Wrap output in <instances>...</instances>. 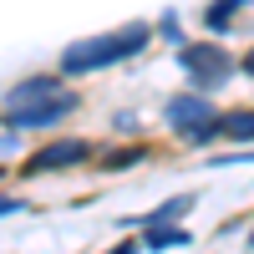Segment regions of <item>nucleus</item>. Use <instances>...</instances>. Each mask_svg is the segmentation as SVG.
Returning a JSON list of instances; mask_svg holds the SVG:
<instances>
[{
  "instance_id": "3",
  "label": "nucleus",
  "mask_w": 254,
  "mask_h": 254,
  "mask_svg": "<svg viewBox=\"0 0 254 254\" xmlns=\"http://www.w3.org/2000/svg\"><path fill=\"white\" fill-rule=\"evenodd\" d=\"M163 117H168V127H173V132L193 137L198 127H214V102L198 97V92H183V97H168Z\"/></svg>"
},
{
  "instance_id": "8",
  "label": "nucleus",
  "mask_w": 254,
  "mask_h": 254,
  "mask_svg": "<svg viewBox=\"0 0 254 254\" xmlns=\"http://www.w3.org/2000/svg\"><path fill=\"white\" fill-rule=\"evenodd\" d=\"M244 5H249V0H214V5H208V15H203V20H208V26H214V31H229V20H234V15H239Z\"/></svg>"
},
{
  "instance_id": "5",
  "label": "nucleus",
  "mask_w": 254,
  "mask_h": 254,
  "mask_svg": "<svg viewBox=\"0 0 254 254\" xmlns=\"http://www.w3.org/2000/svg\"><path fill=\"white\" fill-rule=\"evenodd\" d=\"M92 158V142H81V137H66V142H51V147H41V153H31V173H56V168H76V163H87Z\"/></svg>"
},
{
  "instance_id": "13",
  "label": "nucleus",
  "mask_w": 254,
  "mask_h": 254,
  "mask_svg": "<svg viewBox=\"0 0 254 254\" xmlns=\"http://www.w3.org/2000/svg\"><path fill=\"white\" fill-rule=\"evenodd\" d=\"M20 208H26L20 198H10V193H0V214H20Z\"/></svg>"
},
{
  "instance_id": "2",
  "label": "nucleus",
  "mask_w": 254,
  "mask_h": 254,
  "mask_svg": "<svg viewBox=\"0 0 254 254\" xmlns=\"http://www.w3.org/2000/svg\"><path fill=\"white\" fill-rule=\"evenodd\" d=\"M178 66L193 76L198 87H219V81H229V66H234V61H229V56L214 46V41H183Z\"/></svg>"
},
{
  "instance_id": "10",
  "label": "nucleus",
  "mask_w": 254,
  "mask_h": 254,
  "mask_svg": "<svg viewBox=\"0 0 254 254\" xmlns=\"http://www.w3.org/2000/svg\"><path fill=\"white\" fill-rule=\"evenodd\" d=\"M168 244H188V229H153L147 249H168Z\"/></svg>"
},
{
  "instance_id": "9",
  "label": "nucleus",
  "mask_w": 254,
  "mask_h": 254,
  "mask_svg": "<svg viewBox=\"0 0 254 254\" xmlns=\"http://www.w3.org/2000/svg\"><path fill=\"white\" fill-rule=\"evenodd\" d=\"M188 208H193V198H168V203H158L153 214H147L142 224H163V219H178V214H188Z\"/></svg>"
},
{
  "instance_id": "7",
  "label": "nucleus",
  "mask_w": 254,
  "mask_h": 254,
  "mask_svg": "<svg viewBox=\"0 0 254 254\" xmlns=\"http://www.w3.org/2000/svg\"><path fill=\"white\" fill-rule=\"evenodd\" d=\"M214 132H219V137H229V142H244V137H254V107H234V112L214 117Z\"/></svg>"
},
{
  "instance_id": "14",
  "label": "nucleus",
  "mask_w": 254,
  "mask_h": 254,
  "mask_svg": "<svg viewBox=\"0 0 254 254\" xmlns=\"http://www.w3.org/2000/svg\"><path fill=\"white\" fill-rule=\"evenodd\" d=\"M244 71H249V76H254V46H249V56H244Z\"/></svg>"
},
{
  "instance_id": "12",
  "label": "nucleus",
  "mask_w": 254,
  "mask_h": 254,
  "mask_svg": "<svg viewBox=\"0 0 254 254\" xmlns=\"http://www.w3.org/2000/svg\"><path fill=\"white\" fill-rule=\"evenodd\" d=\"M163 36H168V41H183V31H178V15H163Z\"/></svg>"
},
{
  "instance_id": "15",
  "label": "nucleus",
  "mask_w": 254,
  "mask_h": 254,
  "mask_svg": "<svg viewBox=\"0 0 254 254\" xmlns=\"http://www.w3.org/2000/svg\"><path fill=\"white\" fill-rule=\"evenodd\" d=\"M112 254H132V244H117V249H112Z\"/></svg>"
},
{
  "instance_id": "4",
  "label": "nucleus",
  "mask_w": 254,
  "mask_h": 254,
  "mask_svg": "<svg viewBox=\"0 0 254 254\" xmlns=\"http://www.w3.org/2000/svg\"><path fill=\"white\" fill-rule=\"evenodd\" d=\"M71 112H76V92H61L51 102H41V107H5V122L10 127H56Z\"/></svg>"
},
{
  "instance_id": "1",
  "label": "nucleus",
  "mask_w": 254,
  "mask_h": 254,
  "mask_svg": "<svg viewBox=\"0 0 254 254\" xmlns=\"http://www.w3.org/2000/svg\"><path fill=\"white\" fill-rule=\"evenodd\" d=\"M147 46V26H122V31H107V36H81L61 51V76H87V71H102V66H117V61L137 56Z\"/></svg>"
},
{
  "instance_id": "6",
  "label": "nucleus",
  "mask_w": 254,
  "mask_h": 254,
  "mask_svg": "<svg viewBox=\"0 0 254 254\" xmlns=\"http://www.w3.org/2000/svg\"><path fill=\"white\" fill-rule=\"evenodd\" d=\"M61 92H66V87H61V76L41 71V76L15 81V87L5 92V107H41V102H51V97H61Z\"/></svg>"
},
{
  "instance_id": "11",
  "label": "nucleus",
  "mask_w": 254,
  "mask_h": 254,
  "mask_svg": "<svg viewBox=\"0 0 254 254\" xmlns=\"http://www.w3.org/2000/svg\"><path fill=\"white\" fill-rule=\"evenodd\" d=\"M137 158H142V147H132V153H112L107 168H127V163H137Z\"/></svg>"
}]
</instances>
